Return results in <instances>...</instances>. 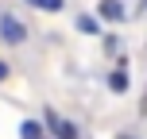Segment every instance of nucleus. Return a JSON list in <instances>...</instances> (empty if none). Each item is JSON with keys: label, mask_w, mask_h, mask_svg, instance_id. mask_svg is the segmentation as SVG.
I'll list each match as a JSON object with an SVG mask.
<instances>
[{"label": "nucleus", "mask_w": 147, "mask_h": 139, "mask_svg": "<svg viewBox=\"0 0 147 139\" xmlns=\"http://www.w3.org/2000/svg\"><path fill=\"white\" fill-rule=\"evenodd\" d=\"M0 43H8V46H20V43H27V23H23L20 15L4 12V15H0Z\"/></svg>", "instance_id": "nucleus-1"}, {"label": "nucleus", "mask_w": 147, "mask_h": 139, "mask_svg": "<svg viewBox=\"0 0 147 139\" xmlns=\"http://www.w3.org/2000/svg\"><path fill=\"white\" fill-rule=\"evenodd\" d=\"M47 124H51L54 139H81V135H78V128H74V120L58 116V112H47Z\"/></svg>", "instance_id": "nucleus-2"}, {"label": "nucleus", "mask_w": 147, "mask_h": 139, "mask_svg": "<svg viewBox=\"0 0 147 139\" xmlns=\"http://www.w3.org/2000/svg\"><path fill=\"white\" fill-rule=\"evenodd\" d=\"M97 15L109 19V23H120V19L128 15V8L120 4V0H101V4H97Z\"/></svg>", "instance_id": "nucleus-3"}, {"label": "nucleus", "mask_w": 147, "mask_h": 139, "mask_svg": "<svg viewBox=\"0 0 147 139\" xmlns=\"http://www.w3.org/2000/svg\"><path fill=\"white\" fill-rule=\"evenodd\" d=\"M20 139H43V124L39 120H23L20 124Z\"/></svg>", "instance_id": "nucleus-4"}, {"label": "nucleus", "mask_w": 147, "mask_h": 139, "mask_svg": "<svg viewBox=\"0 0 147 139\" xmlns=\"http://www.w3.org/2000/svg\"><path fill=\"white\" fill-rule=\"evenodd\" d=\"M31 8H39V12H62L66 8V0H27Z\"/></svg>", "instance_id": "nucleus-5"}, {"label": "nucleus", "mask_w": 147, "mask_h": 139, "mask_svg": "<svg viewBox=\"0 0 147 139\" xmlns=\"http://www.w3.org/2000/svg\"><path fill=\"white\" fill-rule=\"evenodd\" d=\"M109 85H112V93H124V89H128V77H124V70L109 73Z\"/></svg>", "instance_id": "nucleus-6"}, {"label": "nucleus", "mask_w": 147, "mask_h": 139, "mask_svg": "<svg viewBox=\"0 0 147 139\" xmlns=\"http://www.w3.org/2000/svg\"><path fill=\"white\" fill-rule=\"evenodd\" d=\"M78 23H81V31H85V35H97V23H93V19H89V15H81V19H78Z\"/></svg>", "instance_id": "nucleus-7"}, {"label": "nucleus", "mask_w": 147, "mask_h": 139, "mask_svg": "<svg viewBox=\"0 0 147 139\" xmlns=\"http://www.w3.org/2000/svg\"><path fill=\"white\" fill-rule=\"evenodd\" d=\"M12 77V66H8V62H0V81H8Z\"/></svg>", "instance_id": "nucleus-8"}, {"label": "nucleus", "mask_w": 147, "mask_h": 139, "mask_svg": "<svg viewBox=\"0 0 147 139\" xmlns=\"http://www.w3.org/2000/svg\"><path fill=\"white\" fill-rule=\"evenodd\" d=\"M120 139H132V135H120Z\"/></svg>", "instance_id": "nucleus-9"}, {"label": "nucleus", "mask_w": 147, "mask_h": 139, "mask_svg": "<svg viewBox=\"0 0 147 139\" xmlns=\"http://www.w3.org/2000/svg\"><path fill=\"white\" fill-rule=\"evenodd\" d=\"M143 4H147V0H143Z\"/></svg>", "instance_id": "nucleus-10"}]
</instances>
